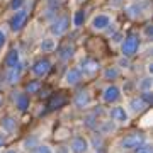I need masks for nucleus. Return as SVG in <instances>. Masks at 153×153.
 I'll use <instances>...</instances> for the list:
<instances>
[{"mask_svg": "<svg viewBox=\"0 0 153 153\" xmlns=\"http://www.w3.org/2000/svg\"><path fill=\"white\" fill-rule=\"evenodd\" d=\"M21 63V53H19V49H10L9 51V55H7V58H5V65H7V68H14V66H17Z\"/></svg>", "mask_w": 153, "mask_h": 153, "instance_id": "a211bd4d", "label": "nucleus"}, {"mask_svg": "<svg viewBox=\"0 0 153 153\" xmlns=\"http://www.w3.org/2000/svg\"><path fill=\"white\" fill-rule=\"evenodd\" d=\"M140 99H141L143 102L146 104V107H148V105H152V102H153L152 92H141V94H140Z\"/></svg>", "mask_w": 153, "mask_h": 153, "instance_id": "c756f323", "label": "nucleus"}, {"mask_svg": "<svg viewBox=\"0 0 153 153\" xmlns=\"http://www.w3.org/2000/svg\"><path fill=\"white\" fill-rule=\"evenodd\" d=\"M70 152L71 153H87L90 150V141L85 136H75L70 141Z\"/></svg>", "mask_w": 153, "mask_h": 153, "instance_id": "9d476101", "label": "nucleus"}, {"mask_svg": "<svg viewBox=\"0 0 153 153\" xmlns=\"http://www.w3.org/2000/svg\"><path fill=\"white\" fill-rule=\"evenodd\" d=\"M0 128H2V133L12 134V133L17 131V119L12 117V116H5V117H2V121H0Z\"/></svg>", "mask_w": 153, "mask_h": 153, "instance_id": "ddd939ff", "label": "nucleus"}, {"mask_svg": "<svg viewBox=\"0 0 153 153\" xmlns=\"http://www.w3.org/2000/svg\"><path fill=\"white\" fill-rule=\"evenodd\" d=\"M49 70H51V61L48 58H39L31 66V71H33V75L36 78H44L49 73Z\"/></svg>", "mask_w": 153, "mask_h": 153, "instance_id": "0eeeda50", "label": "nucleus"}, {"mask_svg": "<svg viewBox=\"0 0 153 153\" xmlns=\"http://www.w3.org/2000/svg\"><path fill=\"white\" fill-rule=\"evenodd\" d=\"M119 99H121V88L117 85L111 83V85H107L104 88V92H102V102H105V104H116Z\"/></svg>", "mask_w": 153, "mask_h": 153, "instance_id": "1a4fd4ad", "label": "nucleus"}, {"mask_svg": "<svg viewBox=\"0 0 153 153\" xmlns=\"http://www.w3.org/2000/svg\"><path fill=\"white\" fill-rule=\"evenodd\" d=\"M109 117L111 121H114L116 124H128L129 121V112L124 105H116L109 111Z\"/></svg>", "mask_w": 153, "mask_h": 153, "instance_id": "6e6552de", "label": "nucleus"}, {"mask_svg": "<svg viewBox=\"0 0 153 153\" xmlns=\"http://www.w3.org/2000/svg\"><path fill=\"white\" fill-rule=\"evenodd\" d=\"M38 145H39V143H38V136H31V138H27V140H24L22 148H24V150H34Z\"/></svg>", "mask_w": 153, "mask_h": 153, "instance_id": "bb28decb", "label": "nucleus"}, {"mask_svg": "<svg viewBox=\"0 0 153 153\" xmlns=\"http://www.w3.org/2000/svg\"><path fill=\"white\" fill-rule=\"evenodd\" d=\"M80 73H82V76H87V78H92V76H95L100 71V63H99L97 60H94V58H85V60L80 63Z\"/></svg>", "mask_w": 153, "mask_h": 153, "instance_id": "423d86ee", "label": "nucleus"}, {"mask_svg": "<svg viewBox=\"0 0 153 153\" xmlns=\"http://www.w3.org/2000/svg\"><path fill=\"white\" fill-rule=\"evenodd\" d=\"M143 143H145V136L141 133H129V134H126L121 140V148L128 150V152H134L138 146H141Z\"/></svg>", "mask_w": 153, "mask_h": 153, "instance_id": "20e7f679", "label": "nucleus"}, {"mask_svg": "<svg viewBox=\"0 0 153 153\" xmlns=\"http://www.w3.org/2000/svg\"><path fill=\"white\" fill-rule=\"evenodd\" d=\"M117 65L121 68H129V58H124V56H121L119 60H117Z\"/></svg>", "mask_w": 153, "mask_h": 153, "instance_id": "473e14b6", "label": "nucleus"}, {"mask_svg": "<svg viewBox=\"0 0 153 153\" xmlns=\"http://www.w3.org/2000/svg\"><path fill=\"white\" fill-rule=\"evenodd\" d=\"M65 102H66V99L63 97V95H60V94H56V95H53L51 100H49V107H51V109H56V107H61Z\"/></svg>", "mask_w": 153, "mask_h": 153, "instance_id": "b1692460", "label": "nucleus"}, {"mask_svg": "<svg viewBox=\"0 0 153 153\" xmlns=\"http://www.w3.org/2000/svg\"><path fill=\"white\" fill-rule=\"evenodd\" d=\"M117 76H119V68H116V66H109V68L104 70V78L105 80H116Z\"/></svg>", "mask_w": 153, "mask_h": 153, "instance_id": "393cba45", "label": "nucleus"}, {"mask_svg": "<svg viewBox=\"0 0 153 153\" xmlns=\"http://www.w3.org/2000/svg\"><path fill=\"white\" fill-rule=\"evenodd\" d=\"M39 88H41V82L39 80H33V82H29L27 85H26V94H38Z\"/></svg>", "mask_w": 153, "mask_h": 153, "instance_id": "a878e982", "label": "nucleus"}, {"mask_svg": "<svg viewBox=\"0 0 153 153\" xmlns=\"http://www.w3.org/2000/svg\"><path fill=\"white\" fill-rule=\"evenodd\" d=\"M53 153H70V148L68 146H63V145H61V146H56V150Z\"/></svg>", "mask_w": 153, "mask_h": 153, "instance_id": "c9c22d12", "label": "nucleus"}, {"mask_svg": "<svg viewBox=\"0 0 153 153\" xmlns=\"http://www.w3.org/2000/svg\"><path fill=\"white\" fill-rule=\"evenodd\" d=\"M145 34H146V38H148V39H152V36H153V27H152V24H148L146 27H145Z\"/></svg>", "mask_w": 153, "mask_h": 153, "instance_id": "e433bc0d", "label": "nucleus"}, {"mask_svg": "<svg viewBox=\"0 0 153 153\" xmlns=\"http://www.w3.org/2000/svg\"><path fill=\"white\" fill-rule=\"evenodd\" d=\"M21 75H22V61L17 66H14V68H9V71H7V75H5L7 83H9V85L17 83L21 80Z\"/></svg>", "mask_w": 153, "mask_h": 153, "instance_id": "4468645a", "label": "nucleus"}, {"mask_svg": "<svg viewBox=\"0 0 153 153\" xmlns=\"http://www.w3.org/2000/svg\"><path fill=\"white\" fill-rule=\"evenodd\" d=\"M112 26V16L107 12H100L90 19V29L94 33H104Z\"/></svg>", "mask_w": 153, "mask_h": 153, "instance_id": "f03ea898", "label": "nucleus"}, {"mask_svg": "<svg viewBox=\"0 0 153 153\" xmlns=\"http://www.w3.org/2000/svg\"><path fill=\"white\" fill-rule=\"evenodd\" d=\"M138 88L141 92H152V76H145L138 82Z\"/></svg>", "mask_w": 153, "mask_h": 153, "instance_id": "5701e85b", "label": "nucleus"}, {"mask_svg": "<svg viewBox=\"0 0 153 153\" xmlns=\"http://www.w3.org/2000/svg\"><path fill=\"white\" fill-rule=\"evenodd\" d=\"M14 104H16V107H17L19 112L27 111V107H29V95L27 94H16V95H14Z\"/></svg>", "mask_w": 153, "mask_h": 153, "instance_id": "f3484780", "label": "nucleus"}, {"mask_svg": "<svg viewBox=\"0 0 153 153\" xmlns=\"http://www.w3.org/2000/svg\"><path fill=\"white\" fill-rule=\"evenodd\" d=\"M39 49H41L43 53H51V51H55L56 49V39L53 38V36H48V38L41 39Z\"/></svg>", "mask_w": 153, "mask_h": 153, "instance_id": "6ab92c4d", "label": "nucleus"}, {"mask_svg": "<svg viewBox=\"0 0 153 153\" xmlns=\"http://www.w3.org/2000/svg\"><path fill=\"white\" fill-rule=\"evenodd\" d=\"M140 44H141V38H140V34L136 33H129L126 38H123L121 41V53L124 58H131L138 53V49H140Z\"/></svg>", "mask_w": 153, "mask_h": 153, "instance_id": "f257e3e1", "label": "nucleus"}, {"mask_svg": "<svg viewBox=\"0 0 153 153\" xmlns=\"http://www.w3.org/2000/svg\"><path fill=\"white\" fill-rule=\"evenodd\" d=\"M5 140H7V134L0 131V146H4V145H5Z\"/></svg>", "mask_w": 153, "mask_h": 153, "instance_id": "4c0bfd02", "label": "nucleus"}, {"mask_svg": "<svg viewBox=\"0 0 153 153\" xmlns=\"http://www.w3.org/2000/svg\"><path fill=\"white\" fill-rule=\"evenodd\" d=\"M82 78L83 76H82V73H80L78 68H68L65 76H63V82L68 87H75V85H78V83L82 82Z\"/></svg>", "mask_w": 153, "mask_h": 153, "instance_id": "f8f14e48", "label": "nucleus"}, {"mask_svg": "<svg viewBox=\"0 0 153 153\" xmlns=\"http://www.w3.org/2000/svg\"><path fill=\"white\" fill-rule=\"evenodd\" d=\"M116 129H117V124H116L114 121H111V119H107V121H102L100 123V126H99V134H111V133H114Z\"/></svg>", "mask_w": 153, "mask_h": 153, "instance_id": "aec40b11", "label": "nucleus"}, {"mask_svg": "<svg viewBox=\"0 0 153 153\" xmlns=\"http://www.w3.org/2000/svg\"><path fill=\"white\" fill-rule=\"evenodd\" d=\"M5 43H7V33H5V29L0 27V48L5 46Z\"/></svg>", "mask_w": 153, "mask_h": 153, "instance_id": "72a5a7b5", "label": "nucleus"}, {"mask_svg": "<svg viewBox=\"0 0 153 153\" xmlns=\"http://www.w3.org/2000/svg\"><path fill=\"white\" fill-rule=\"evenodd\" d=\"M70 29V17L68 16H60L53 19L49 24V33L53 38H61L63 34H66V31Z\"/></svg>", "mask_w": 153, "mask_h": 153, "instance_id": "7ed1b4c3", "label": "nucleus"}, {"mask_svg": "<svg viewBox=\"0 0 153 153\" xmlns=\"http://www.w3.org/2000/svg\"><path fill=\"white\" fill-rule=\"evenodd\" d=\"M123 38H124V36H123L121 33H114L112 36H111V41H112L114 44H117V43H121V41H123Z\"/></svg>", "mask_w": 153, "mask_h": 153, "instance_id": "f704fd0d", "label": "nucleus"}, {"mask_svg": "<svg viewBox=\"0 0 153 153\" xmlns=\"http://www.w3.org/2000/svg\"><path fill=\"white\" fill-rule=\"evenodd\" d=\"M2 104H4V99H2V95H0V107H2Z\"/></svg>", "mask_w": 153, "mask_h": 153, "instance_id": "ea45409f", "label": "nucleus"}, {"mask_svg": "<svg viewBox=\"0 0 153 153\" xmlns=\"http://www.w3.org/2000/svg\"><path fill=\"white\" fill-rule=\"evenodd\" d=\"M24 4H26V0H10V10L12 12H17L24 9Z\"/></svg>", "mask_w": 153, "mask_h": 153, "instance_id": "cd10ccee", "label": "nucleus"}, {"mask_svg": "<svg viewBox=\"0 0 153 153\" xmlns=\"http://www.w3.org/2000/svg\"><path fill=\"white\" fill-rule=\"evenodd\" d=\"M90 104H92V97H90L88 90H80L73 97V105H75L76 109H87Z\"/></svg>", "mask_w": 153, "mask_h": 153, "instance_id": "9b49d317", "label": "nucleus"}, {"mask_svg": "<svg viewBox=\"0 0 153 153\" xmlns=\"http://www.w3.org/2000/svg\"><path fill=\"white\" fill-rule=\"evenodd\" d=\"M128 109L131 111L133 114H140V112H143L146 109V104L140 99V95H134V97H131L128 100Z\"/></svg>", "mask_w": 153, "mask_h": 153, "instance_id": "2eb2a0df", "label": "nucleus"}, {"mask_svg": "<svg viewBox=\"0 0 153 153\" xmlns=\"http://www.w3.org/2000/svg\"><path fill=\"white\" fill-rule=\"evenodd\" d=\"M134 153H152V145L143 143L141 146H138L136 150H134Z\"/></svg>", "mask_w": 153, "mask_h": 153, "instance_id": "2f4dec72", "label": "nucleus"}, {"mask_svg": "<svg viewBox=\"0 0 153 153\" xmlns=\"http://www.w3.org/2000/svg\"><path fill=\"white\" fill-rule=\"evenodd\" d=\"M27 17H29V10H27V9H21V10L14 12L12 17L9 19V27H10L14 33H19V31L26 26Z\"/></svg>", "mask_w": 153, "mask_h": 153, "instance_id": "39448f33", "label": "nucleus"}, {"mask_svg": "<svg viewBox=\"0 0 153 153\" xmlns=\"http://www.w3.org/2000/svg\"><path fill=\"white\" fill-rule=\"evenodd\" d=\"M7 153H19V152H17V150H9Z\"/></svg>", "mask_w": 153, "mask_h": 153, "instance_id": "58836bf2", "label": "nucleus"}, {"mask_svg": "<svg viewBox=\"0 0 153 153\" xmlns=\"http://www.w3.org/2000/svg\"><path fill=\"white\" fill-rule=\"evenodd\" d=\"M73 55H75V48H73V44H70V43L63 44L60 48V51H58V56H60V60H63V61L70 60Z\"/></svg>", "mask_w": 153, "mask_h": 153, "instance_id": "412c9836", "label": "nucleus"}, {"mask_svg": "<svg viewBox=\"0 0 153 153\" xmlns=\"http://www.w3.org/2000/svg\"><path fill=\"white\" fill-rule=\"evenodd\" d=\"M70 22L75 26V27H80L83 22H85V12L83 10H76L75 14H73V17H71Z\"/></svg>", "mask_w": 153, "mask_h": 153, "instance_id": "4be33fe9", "label": "nucleus"}, {"mask_svg": "<svg viewBox=\"0 0 153 153\" xmlns=\"http://www.w3.org/2000/svg\"><path fill=\"white\" fill-rule=\"evenodd\" d=\"M94 146H95V150H100V148L104 146V140H102V134H95L92 140Z\"/></svg>", "mask_w": 153, "mask_h": 153, "instance_id": "7c9ffc66", "label": "nucleus"}, {"mask_svg": "<svg viewBox=\"0 0 153 153\" xmlns=\"http://www.w3.org/2000/svg\"><path fill=\"white\" fill-rule=\"evenodd\" d=\"M143 12H146L143 9V2H134V4L126 7V14L131 17V19H141Z\"/></svg>", "mask_w": 153, "mask_h": 153, "instance_id": "dca6fc26", "label": "nucleus"}, {"mask_svg": "<svg viewBox=\"0 0 153 153\" xmlns=\"http://www.w3.org/2000/svg\"><path fill=\"white\" fill-rule=\"evenodd\" d=\"M33 153H53V148L49 146V145H38L33 150Z\"/></svg>", "mask_w": 153, "mask_h": 153, "instance_id": "c85d7f7f", "label": "nucleus"}, {"mask_svg": "<svg viewBox=\"0 0 153 153\" xmlns=\"http://www.w3.org/2000/svg\"><path fill=\"white\" fill-rule=\"evenodd\" d=\"M78 2H82V0H78Z\"/></svg>", "mask_w": 153, "mask_h": 153, "instance_id": "a19ab883", "label": "nucleus"}]
</instances>
